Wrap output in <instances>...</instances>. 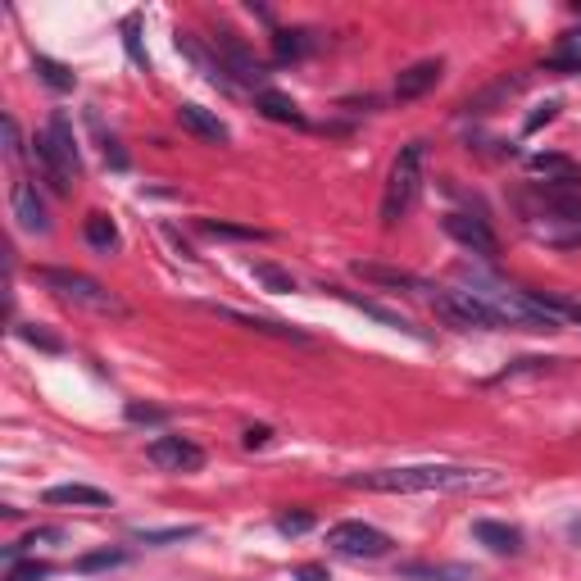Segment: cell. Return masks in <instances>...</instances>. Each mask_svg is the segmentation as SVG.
I'll use <instances>...</instances> for the list:
<instances>
[{
  "mask_svg": "<svg viewBox=\"0 0 581 581\" xmlns=\"http://www.w3.org/2000/svg\"><path fill=\"white\" fill-rule=\"evenodd\" d=\"M205 309H209L214 318H223V323L246 327V332L277 336V341H296V345L309 341V332H300V327H291V323H277V318H255V314H241V309H227V305H205Z\"/></svg>",
  "mask_w": 581,
  "mask_h": 581,
  "instance_id": "obj_12",
  "label": "cell"
},
{
  "mask_svg": "<svg viewBox=\"0 0 581 581\" xmlns=\"http://www.w3.org/2000/svg\"><path fill=\"white\" fill-rule=\"evenodd\" d=\"M214 50H218V64H223V73L232 82H241V87H259V91H268L264 82H268V69L255 60V50L246 46V41L237 37V32H218L214 37Z\"/></svg>",
  "mask_w": 581,
  "mask_h": 581,
  "instance_id": "obj_8",
  "label": "cell"
},
{
  "mask_svg": "<svg viewBox=\"0 0 581 581\" xmlns=\"http://www.w3.org/2000/svg\"><path fill=\"white\" fill-rule=\"evenodd\" d=\"M545 69L550 73H581V32L559 37V46L545 55Z\"/></svg>",
  "mask_w": 581,
  "mask_h": 581,
  "instance_id": "obj_23",
  "label": "cell"
},
{
  "mask_svg": "<svg viewBox=\"0 0 581 581\" xmlns=\"http://www.w3.org/2000/svg\"><path fill=\"white\" fill-rule=\"evenodd\" d=\"M178 123L191 132V137H200V141H214V146H227L232 141V132H227V123L218 119L214 109H205V105H178Z\"/></svg>",
  "mask_w": 581,
  "mask_h": 581,
  "instance_id": "obj_13",
  "label": "cell"
},
{
  "mask_svg": "<svg viewBox=\"0 0 581 581\" xmlns=\"http://www.w3.org/2000/svg\"><path fill=\"white\" fill-rule=\"evenodd\" d=\"M309 527H314V513L309 509H296V513H282V518H277V532L282 536H300V532H309Z\"/></svg>",
  "mask_w": 581,
  "mask_h": 581,
  "instance_id": "obj_29",
  "label": "cell"
},
{
  "mask_svg": "<svg viewBox=\"0 0 581 581\" xmlns=\"http://www.w3.org/2000/svg\"><path fill=\"white\" fill-rule=\"evenodd\" d=\"M46 577H50V563H37V559H32V563H14L5 581H46Z\"/></svg>",
  "mask_w": 581,
  "mask_h": 581,
  "instance_id": "obj_31",
  "label": "cell"
},
{
  "mask_svg": "<svg viewBox=\"0 0 581 581\" xmlns=\"http://www.w3.org/2000/svg\"><path fill=\"white\" fill-rule=\"evenodd\" d=\"M32 159L41 164V173H46L50 187L60 191V196H69L73 178H78V168H82V155H78V137H73V128H69L64 114H55L50 128L32 141Z\"/></svg>",
  "mask_w": 581,
  "mask_h": 581,
  "instance_id": "obj_4",
  "label": "cell"
},
{
  "mask_svg": "<svg viewBox=\"0 0 581 581\" xmlns=\"http://www.w3.org/2000/svg\"><path fill=\"white\" fill-rule=\"evenodd\" d=\"M327 291H332V296H341V300H350V305H355V309H364V314H368V318H377V323L395 327V332L423 336V332H418V327H414V323H409V318H400V314H391V309H382V305H377V300H364V296H350V291H341V286H327Z\"/></svg>",
  "mask_w": 581,
  "mask_h": 581,
  "instance_id": "obj_21",
  "label": "cell"
},
{
  "mask_svg": "<svg viewBox=\"0 0 581 581\" xmlns=\"http://www.w3.org/2000/svg\"><path fill=\"white\" fill-rule=\"evenodd\" d=\"M200 232H209V237H232V241H268L264 227H241V223H223V218H200Z\"/></svg>",
  "mask_w": 581,
  "mask_h": 581,
  "instance_id": "obj_25",
  "label": "cell"
},
{
  "mask_svg": "<svg viewBox=\"0 0 581 581\" xmlns=\"http://www.w3.org/2000/svg\"><path fill=\"white\" fill-rule=\"evenodd\" d=\"M10 209H14V218H19V227L23 232H32V237H46L50 232V214H46V200L37 196V187L32 182H14L10 187Z\"/></svg>",
  "mask_w": 581,
  "mask_h": 581,
  "instance_id": "obj_11",
  "label": "cell"
},
{
  "mask_svg": "<svg viewBox=\"0 0 581 581\" xmlns=\"http://www.w3.org/2000/svg\"><path fill=\"white\" fill-rule=\"evenodd\" d=\"M268 441H273V427H264V423L246 427V436H241V445H246V450H264Z\"/></svg>",
  "mask_w": 581,
  "mask_h": 581,
  "instance_id": "obj_34",
  "label": "cell"
},
{
  "mask_svg": "<svg viewBox=\"0 0 581 581\" xmlns=\"http://www.w3.org/2000/svg\"><path fill=\"white\" fill-rule=\"evenodd\" d=\"M146 459L155 468H168V473H196L205 463V450L196 441H187V436H155L146 445Z\"/></svg>",
  "mask_w": 581,
  "mask_h": 581,
  "instance_id": "obj_9",
  "label": "cell"
},
{
  "mask_svg": "<svg viewBox=\"0 0 581 581\" xmlns=\"http://www.w3.org/2000/svg\"><path fill=\"white\" fill-rule=\"evenodd\" d=\"M19 336H23V341H28V345H37V350H46V355H60V350H64V341H60V336L41 332L37 323H23V327H19Z\"/></svg>",
  "mask_w": 581,
  "mask_h": 581,
  "instance_id": "obj_28",
  "label": "cell"
},
{
  "mask_svg": "<svg viewBox=\"0 0 581 581\" xmlns=\"http://www.w3.org/2000/svg\"><path fill=\"white\" fill-rule=\"evenodd\" d=\"M473 536L486 545L491 554H518L522 550V532L509 527V522H495V518H477L473 522Z\"/></svg>",
  "mask_w": 581,
  "mask_h": 581,
  "instance_id": "obj_16",
  "label": "cell"
},
{
  "mask_svg": "<svg viewBox=\"0 0 581 581\" xmlns=\"http://www.w3.org/2000/svg\"><path fill=\"white\" fill-rule=\"evenodd\" d=\"M441 227L450 232L454 241H459V246L473 250V255H482V259H495V255H500V237H495L491 227H486V218H473V214H445Z\"/></svg>",
  "mask_w": 581,
  "mask_h": 581,
  "instance_id": "obj_10",
  "label": "cell"
},
{
  "mask_svg": "<svg viewBox=\"0 0 581 581\" xmlns=\"http://www.w3.org/2000/svg\"><path fill=\"white\" fill-rule=\"evenodd\" d=\"M554 114H559V105H554V100H545V105H541V109H536L532 119H527V132H536V128H541V123H550V119H554Z\"/></svg>",
  "mask_w": 581,
  "mask_h": 581,
  "instance_id": "obj_36",
  "label": "cell"
},
{
  "mask_svg": "<svg viewBox=\"0 0 581 581\" xmlns=\"http://www.w3.org/2000/svg\"><path fill=\"white\" fill-rule=\"evenodd\" d=\"M0 132H5V155L19 159L23 155V137H19V123H14V114H5V119H0Z\"/></svg>",
  "mask_w": 581,
  "mask_h": 581,
  "instance_id": "obj_32",
  "label": "cell"
},
{
  "mask_svg": "<svg viewBox=\"0 0 581 581\" xmlns=\"http://www.w3.org/2000/svg\"><path fill=\"white\" fill-rule=\"evenodd\" d=\"M327 550L345 554V559H386L391 554V536L377 532L373 522H336L327 527Z\"/></svg>",
  "mask_w": 581,
  "mask_h": 581,
  "instance_id": "obj_7",
  "label": "cell"
},
{
  "mask_svg": "<svg viewBox=\"0 0 581 581\" xmlns=\"http://www.w3.org/2000/svg\"><path fill=\"white\" fill-rule=\"evenodd\" d=\"M355 491L382 495H432V491H500L504 477L491 468H459V463H414V468H377V473L345 477Z\"/></svg>",
  "mask_w": 581,
  "mask_h": 581,
  "instance_id": "obj_1",
  "label": "cell"
},
{
  "mask_svg": "<svg viewBox=\"0 0 581 581\" xmlns=\"http://www.w3.org/2000/svg\"><path fill=\"white\" fill-rule=\"evenodd\" d=\"M191 536H200V527H164V532H150V527H141L137 541H146V545H173V541H191Z\"/></svg>",
  "mask_w": 581,
  "mask_h": 581,
  "instance_id": "obj_27",
  "label": "cell"
},
{
  "mask_svg": "<svg viewBox=\"0 0 581 581\" xmlns=\"http://www.w3.org/2000/svg\"><path fill=\"white\" fill-rule=\"evenodd\" d=\"M250 277H255L264 291H277V296H291V291H296V277L286 273V268H277L273 259H255V264H250Z\"/></svg>",
  "mask_w": 581,
  "mask_h": 581,
  "instance_id": "obj_24",
  "label": "cell"
},
{
  "mask_svg": "<svg viewBox=\"0 0 581 581\" xmlns=\"http://www.w3.org/2000/svg\"><path fill=\"white\" fill-rule=\"evenodd\" d=\"M296 581H332V572L323 563H305V568H296Z\"/></svg>",
  "mask_w": 581,
  "mask_h": 581,
  "instance_id": "obj_37",
  "label": "cell"
},
{
  "mask_svg": "<svg viewBox=\"0 0 581 581\" xmlns=\"http://www.w3.org/2000/svg\"><path fill=\"white\" fill-rule=\"evenodd\" d=\"M128 554L123 550H105V554H87V559H78L82 572H96V568H114V563H123Z\"/></svg>",
  "mask_w": 581,
  "mask_h": 581,
  "instance_id": "obj_33",
  "label": "cell"
},
{
  "mask_svg": "<svg viewBox=\"0 0 581 581\" xmlns=\"http://www.w3.org/2000/svg\"><path fill=\"white\" fill-rule=\"evenodd\" d=\"M436 318L445 327H459V332H500V318L473 296V291H450V286H432L427 291Z\"/></svg>",
  "mask_w": 581,
  "mask_h": 581,
  "instance_id": "obj_6",
  "label": "cell"
},
{
  "mask_svg": "<svg viewBox=\"0 0 581 581\" xmlns=\"http://www.w3.org/2000/svg\"><path fill=\"white\" fill-rule=\"evenodd\" d=\"M423 155H427V141H409L395 155L391 173H386V191H382V227H395L414 209L418 187H423Z\"/></svg>",
  "mask_w": 581,
  "mask_h": 581,
  "instance_id": "obj_5",
  "label": "cell"
},
{
  "mask_svg": "<svg viewBox=\"0 0 581 581\" xmlns=\"http://www.w3.org/2000/svg\"><path fill=\"white\" fill-rule=\"evenodd\" d=\"M572 541H581V518H577V522H572Z\"/></svg>",
  "mask_w": 581,
  "mask_h": 581,
  "instance_id": "obj_38",
  "label": "cell"
},
{
  "mask_svg": "<svg viewBox=\"0 0 581 581\" xmlns=\"http://www.w3.org/2000/svg\"><path fill=\"white\" fill-rule=\"evenodd\" d=\"M318 46V37L309 28H282V32H273V55L282 64H291V60H305L309 50Z\"/></svg>",
  "mask_w": 581,
  "mask_h": 581,
  "instance_id": "obj_19",
  "label": "cell"
},
{
  "mask_svg": "<svg viewBox=\"0 0 581 581\" xmlns=\"http://www.w3.org/2000/svg\"><path fill=\"white\" fill-rule=\"evenodd\" d=\"M255 105H259V114L264 119H273V123H291V128H309V119L300 114V105L291 96H282V91H259L255 96Z\"/></svg>",
  "mask_w": 581,
  "mask_h": 581,
  "instance_id": "obj_18",
  "label": "cell"
},
{
  "mask_svg": "<svg viewBox=\"0 0 581 581\" xmlns=\"http://www.w3.org/2000/svg\"><path fill=\"white\" fill-rule=\"evenodd\" d=\"M32 64H37V73H41V82H46V87H55V91H73V87H78V78H73L64 64L50 60V55H37Z\"/></svg>",
  "mask_w": 581,
  "mask_h": 581,
  "instance_id": "obj_26",
  "label": "cell"
},
{
  "mask_svg": "<svg viewBox=\"0 0 581 581\" xmlns=\"http://www.w3.org/2000/svg\"><path fill=\"white\" fill-rule=\"evenodd\" d=\"M441 73H445L441 60H418V64H409V69L395 78V100H418L423 91H432L436 82H441Z\"/></svg>",
  "mask_w": 581,
  "mask_h": 581,
  "instance_id": "obj_15",
  "label": "cell"
},
{
  "mask_svg": "<svg viewBox=\"0 0 581 581\" xmlns=\"http://www.w3.org/2000/svg\"><path fill=\"white\" fill-rule=\"evenodd\" d=\"M46 504H87V509H105L109 495L96 491V486L69 482V486H50V491H46Z\"/></svg>",
  "mask_w": 581,
  "mask_h": 581,
  "instance_id": "obj_22",
  "label": "cell"
},
{
  "mask_svg": "<svg viewBox=\"0 0 581 581\" xmlns=\"http://www.w3.org/2000/svg\"><path fill=\"white\" fill-rule=\"evenodd\" d=\"M164 409H150V404H128V423H164Z\"/></svg>",
  "mask_w": 581,
  "mask_h": 581,
  "instance_id": "obj_35",
  "label": "cell"
},
{
  "mask_svg": "<svg viewBox=\"0 0 581 581\" xmlns=\"http://www.w3.org/2000/svg\"><path fill=\"white\" fill-rule=\"evenodd\" d=\"M137 28H141V23H137V19H128V23H123V46H128L132 64H141V69H150V60H146V50H141V37H137Z\"/></svg>",
  "mask_w": 581,
  "mask_h": 581,
  "instance_id": "obj_30",
  "label": "cell"
},
{
  "mask_svg": "<svg viewBox=\"0 0 581 581\" xmlns=\"http://www.w3.org/2000/svg\"><path fill=\"white\" fill-rule=\"evenodd\" d=\"M355 277H364V282H373V286H395V291H418V296H427V291H432L423 277L404 273V268H391V264H373V259H359Z\"/></svg>",
  "mask_w": 581,
  "mask_h": 581,
  "instance_id": "obj_14",
  "label": "cell"
},
{
  "mask_svg": "<svg viewBox=\"0 0 581 581\" xmlns=\"http://www.w3.org/2000/svg\"><path fill=\"white\" fill-rule=\"evenodd\" d=\"M37 277H41V286H50V291L64 300V305L87 309V314H100V318H128V305H123L105 282H96V277L73 273V268H37Z\"/></svg>",
  "mask_w": 581,
  "mask_h": 581,
  "instance_id": "obj_3",
  "label": "cell"
},
{
  "mask_svg": "<svg viewBox=\"0 0 581 581\" xmlns=\"http://www.w3.org/2000/svg\"><path fill=\"white\" fill-rule=\"evenodd\" d=\"M82 237H87V246H96L100 255H114V250L123 246L119 223H114L109 214H87V223H82Z\"/></svg>",
  "mask_w": 581,
  "mask_h": 581,
  "instance_id": "obj_20",
  "label": "cell"
},
{
  "mask_svg": "<svg viewBox=\"0 0 581 581\" xmlns=\"http://www.w3.org/2000/svg\"><path fill=\"white\" fill-rule=\"evenodd\" d=\"M400 577L409 581H477L468 563H400Z\"/></svg>",
  "mask_w": 581,
  "mask_h": 581,
  "instance_id": "obj_17",
  "label": "cell"
},
{
  "mask_svg": "<svg viewBox=\"0 0 581 581\" xmlns=\"http://www.w3.org/2000/svg\"><path fill=\"white\" fill-rule=\"evenodd\" d=\"M463 291H473V296L500 318V327H518V332H559V318H554L550 309H545V300L532 296V291H513V286L491 282V277H482V273L468 277Z\"/></svg>",
  "mask_w": 581,
  "mask_h": 581,
  "instance_id": "obj_2",
  "label": "cell"
}]
</instances>
